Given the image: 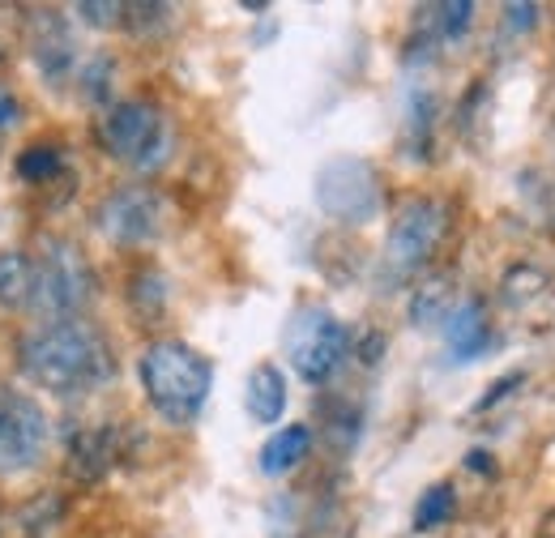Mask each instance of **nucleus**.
Segmentation results:
<instances>
[{
  "instance_id": "nucleus-1",
  "label": "nucleus",
  "mask_w": 555,
  "mask_h": 538,
  "mask_svg": "<svg viewBox=\"0 0 555 538\" xmlns=\"http://www.w3.org/2000/svg\"><path fill=\"white\" fill-rule=\"evenodd\" d=\"M17 368L30 385L56 394V398H81L103 389L116 376V350L99 325L86 317L77 321H48L35 325L17 342Z\"/></svg>"
},
{
  "instance_id": "nucleus-2",
  "label": "nucleus",
  "mask_w": 555,
  "mask_h": 538,
  "mask_svg": "<svg viewBox=\"0 0 555 538\" xmlns=\"http://www.w3.org/2000/svg\"><path fill=\"white\" fill-rule=\"evenodd\" d=\"M138 376L141 389H145V402L154 406L171 427L197 423V414L209 402V389H214V363L197 346H189L180 337L150 342L138 359Z\"/></svg>"
},
{
  "instance_id": "nucleus-3",
  "label": "nucleus",
  "mask_w": 555,
  "mask_h": 538,
  "mask_svg": "<svg viewBox=\"0 0 555 538\" xmlns=\"http://www.w3.org/2000/svg\"><path fill=\"white\" fill-rule=\"evenodd\" d=\"M99 295V273L90 266V257L65 240L52 235L43 240L39 257H35V299L30 312L48 325V321H77Z\"/></svg>"
},
{
  "instance_id": "nucleus-4",
  "label": "nucleus",
  "mask_w": 555,
  "mask_h": 538,
  "mask_svg": "<svg viewBox=\"0 0 555 538\" xmlns=\"http://www.w3.org/2000/svg\"><path fill=\"white\" fill-rule=\"evenodd\" d=\"M99 145L133 171H154L171 154V120L150 99H120L99 120Z\"/></svg>"
},
{
  "instance_id": "nucleus-5",
  "label": "nucleus",
  "mask_w": 555,
  "mask_h": 538,
  "mask_svg": "<svg viewBox=\"0 0 555 538\" xmlns=\"http://www.w3.org/2000/svg\"><path fill=\"white\" fill-rule=\"evenodd\" d=\"M453 209L440 197H411L398 205L389 235H385V253H380V269L389 282H406L436 261L444 235H449Z\"/></svg>"
},
{
  "instance_id": "nucleus-6",
  "label": "nucleus",
  "mask_w": 555,
  "mask_h": 538,
  "mask_svg": "<svg viewBox=\"0 0 555 538\" xmlns=\"http://www.w3.org/2000/svg\"><path fill=\"white\" fill-rule=\"evenodd\" d=\"M317 205H321L325 218H334L343 227H363V222L380 218L385 180H380L376 163H367L359 154H338V158L321 163V171H317Z\"/></svg>"
},
{
  "instance_id": "nucleus-7",
  "label": "nucleus",
  "mask_w": 555,
  "mask_h": 538,
  "mask_svg": "<svg viewBox=\"0 0 555 538\" xmlns=\"http://www.w3.org/2000/svg\"><path fill=\"white\" fill-rule=\"evenodd\" d=\"M350 350V330L321 304H304L295 308L291 325H286V359L295 368L299 381L308 385H325Z\"/></svg>"
},
{
  "instance_id": "nucleus-8",
  "label": "nucleus",
  "mask_w": 555,
  "mask_h": 538,
  "mask_svg": "<svg viewBox=\"0 0 555 538\" xmlns=\"http://www.w3.org/2000/svg\"><path fill=\"white\" fill-rule=\"evenodd\" d=\"M94 227L116 248H145L167 227V202L150 184H120L99 202Z\"/></svg>"
},
{
  "instance_id": "nucleus-9",
  "label": "nucleus",
  "mask_w": 555,
  "mask_h": 538,
  "mask_svg": "<svg viewBox=\"0 0 555 538\" xmlns=\"http://www.w3.org/2000/svg\"><path fill=\"white\" fill-rule=\"evenodd\" d=\"M48 440H52L48 410L30 394L0 389V478L35 471L48 453Z\"/></svg>"
},
{
  "instance_id": "nucleus-10",
  "label": "nucleus",
  "mask_w": 555,
  "mask_h": 538,
  "mask_svg": "<svg viewBox=\"0 0 555 538\" xmlns=\"http://www.w3.org/2000/svg\"><path fill=\"white\" fill-rule=\"evenodd\" d=\"M26 52L48 86H65L69 77H77V65H81L73 26L61 9H35L26 17Z\"/></svg>"
},
{
  "instance_id": "nucleus-11",
  "label": "nucleus",
  "mask_w": 555,
  "mask_h": 538,
  "mask_svg": "<svg viewBox=\"0 0 555 538\" xmlns=\"http://www.w3.org/2000/svg\"><path fill=\"white\" fill-rule=\"evenodd\" d=\"M120 458V427L103 423V427H81L69 436V474L81 483H94L116 466Z\"/></svg>"
},
{
  "instance_id": "nucleus-12",
  "label": "nucleus",
  "mask_w": 555,
  "mask_h": 538,
  "mask_svg": "<svg viewBox=\"0 0 555 538\" xmlns=\"http://www.w3.org/2000/svg\"><path fill=\"white\" fill-rule=\"evenodd\" d=\"M444 342L453 359H479L483 350L495 346V330H491L483 299H466L453 308V317L444 321Z\"/></svg>"
},
{
  "instance_id": "nucleus-13",
  "label": "nucleus",
  "mask_w": 555,
  "mask_h": 538,
  "mask_svg": "<svg viewBox=\"0 0 555 538\" xmlns=\"http://www.w3.org/2000/svg\"><path fill=\"white\" fill-rule=\"evenodd\" d=\"M286 402H291V389H286V376L278 363H257L248 372V385H244V406L257 423H278L286 414Z\"/></svg>"
},
{
  "instance_id": "nucleus-14",
  "label": "nucleus",
  "mask_w": 555,
  "mask_h": 538,
  "mask_svg": "<svg viewBox=\"0 0 555 538\" xmlns=\"http://www.w3.org/2000/svg\"><path fill=\"white\" fill-rule=\"evenodd\" d=\"M308 453H312V427L308 423H286V427H278L274 436L261 445L257 462H261V474L282 478V474L299 471L308 462Z\"/></svg>"
},
{
  "instance_id": "nucleus-15",
  "label": "nucleus",
  "mask_w": 555,
  "mask_h": 538,
  "mask_svg": "<svg viewBox=\"0 0 555 538\" xmlns=\"http://www.w3.org/2000/svg\"><path fill=\"white\" fill-rule=\"evenodd\" d=\"M30 299H35V257L26 248H4L0 253V308L26 312Z\"/></svg>"
},
{
  "instance_id": "nucleus-16",
  "label": "nucleus",
  "mask_w": 555,
  "mask_h": 538,
  "mask_svg": "<svg viewBox=\"0 0 555 538\" xmlns=\"http://www.w3.org/2000/svg\"><path fill=\"white\" fill-rule=\"evenodd\" d=\"M453 308H457L453 278L449 273H436V278H427L415 295H411V325H418V330L440 325L444 330V321L453 317Z\"/></svg>"
},
{
  "instance_id": "nucleus-17",
  "label": "nucleus",
  "mask_w": 555,
  "mask_h": 538,
  "mask_svg": "<svg viewBox=\"0 0 555 538\" xmlns=\"http://www.w3.org/2000/svg\"><path fill=\"white\" fill-rule=\"evenodd\" d=\"M17 176L26 184H52L61 171H65V145L56 141H30L22 154H17Z\"/></svg>"
},
{
  "instance_id": "nucleus-18",
  "label": "nucleus",
  "mask_w": 555,
  "mask_h": 538,
  "mask_svg": "<svg viewBox=\"0 0 555 538\" xmlns=\"http://www.w3.org/2000/svg\"><path fill=\"white\" fill-rule=\"evenodd\" d=\"M129 308L138 312L141 321H158L167 312V278L154 266H141L133 278H129Z\"/></svg>"
},
{
  "instance_id": "nucleus-19",
  "label": "nucleus",
  "mask_w": 555,
  "mask_h": 538,
  "mask_svg": "<svg viewBox=\"0 0 555 538\" xmlns=\"http://www.w3.org/2000/svg\"><path fill=\"white\" fill-rule=\"evenodd\" d=\"M77 94L86 103H107L112 99V86H116V56L112 52H90L81 65H77V77H73Z\"/></svg>"
},
{
  "instance_id": "nucleus-20",
  "label": "nucleus",
  "mask_w": 555,
  "mask_h": 538,
  "mask_svg": "<svg viewBox=\"0 0 555 538\" xmlns=\"http://www.w3.org/2000/svg\"><path fill=\"white\" fill-rule=\"evenodd\" d=\"M457 513V487L453 483H431L415 504V530L418 535H431L440 526H449Z\"/></svg>"
},
{
  "instance_id": "nucleus-21",
  "label": "nucleus",
  "mask_w": 555,
  "mask_h": 538,
  "mask_svg": "<svg viewBox=\"0 0 555 538\" xmlns=\"http://www.w3.org/2000/svg\"><path fill=\"white\" fill-rule=\"evenodd\" d=\"M431 133H436V94L415 90L406 99V145L415 150V158H431Z\"/></svg>"
},
{
  "instance_id": "nucleus-22",
  "label": "nucleus",
  "mask_w": 555,
  "mask_h": 538,
  "mask_svg": "<svg viewBox=\"0 0 555 538\" xmlns=\"http://www.w3.org/2000/svg\"><path fill=\"white\" fill-rule=\"evenodd\" d=\"M431 17L423 22L427 26V35L431 39H462L470 26H475V4L470 0H444V4H436V9H427Z\"/></svg>"
},
{
  "instance_id": "nucleus-23",
  "label": "nucleus",
  "mask_w": 555,
  "mask_h": 538,
  "mask_svg": "<svg viewBox=\"0 0 555 538\" xmlns=\"http://www.w3.org/2000/svg\"><path fill=\"white\" fill-rule=\"evenodd\" d=\"M73 13H77L86 26H94V30L125 26V4H112V0H81Z\"/></svg>"
},
{
  "instance_id": "nucleus-24",
  "label": "nucleus",
  "mask_w": 555,
  "mask_h": 538,
  "mask_svg": "<svg viewBox=\"0 0 555 538\" xmlns=\"http://www.w3.org/2000/svg\"><path fill=\"white\" fill-rule=\"evenodd\" d=\"M521 381H526V372H508L504 381H495V385L487 389V398H479V402H475V410L483 414V410H491V406H495V402H504V398H508V394H513V389H517Z\"/></svg>"
},
{
  "instance_id": "nucleus-25",
  "label": "nucleus",
  "mask_w": 555,
  "mask_h": 538,
  "mask_svg": "<svg viewBox=\"0 0 555 538\" xmlns=\"http://www.w3.org/2000/svg\"><path fill=\"white\" fill-rule=\"evenodd\" d=\"M504 17H508V30H534L543 9L539 4H504Z\"/></svg>"
},
{
  "instance_id": "nucleus-26",
  "label": "nucleus",
  "mask_w": 555,
  "mask_h": 538,
  "mask_svg": "<svg viewBox=\"0 0 555 538\" xmlns=\"http://www.w3.org/2000/svg\"><path fill=\"white\" fill-rule=\"evenodd\" d=\"M466 466L479 474H495V466H491V453H483V449H475V453H466Z\"/></svg>"
},
{
  "instance_id": "nucleus-27",
  "label": "nucleus",
  "mask_w": 555,
  "mask_h": 538,
  "mask_svg": "<svg viewBox=\"0 0 555 538\" xmlns=\"http://www.w3.org/2000/svg\"><path fill=\"white\" fill-rule=\"evenodd\" d=\"M539 538H555V509L543 513V522H539Z\"/></svg>"
},
{
  "instance_id": "nucleus-28",
  "label": "nucleus",
  "mask_w": 555,
  "mask_h": 538,
  "mask_svg": "<svg viewBox=\"0 0 555 538\" xmlns=\"http://www.w3.org/2000/svg\"><path fill=\"white\" fill-rule=\"evenodd\" d=\"M0 94H4V86H0Z\"/></svg>"
}]
</instances>
